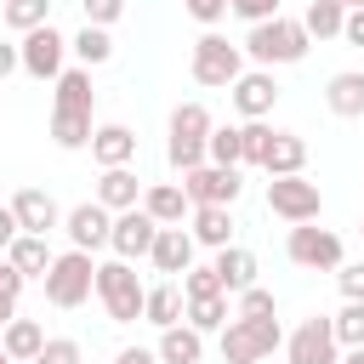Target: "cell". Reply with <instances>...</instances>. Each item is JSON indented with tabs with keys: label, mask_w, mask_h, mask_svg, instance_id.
Segmentation results:
<instances>
[{
	"label": "cell",
	"mask_w": 364,
	"mask_h": 364,
	"mask_svg": "<svg viewBox=\"0 0 364 364\" xmlns=\"http://www.w3.org/2000/svg\"><path fill=\"white\" fill-rule=\"evenodd\" d=\"M0 11H6V28H17V34H34L51 23V0H6Z\"/></svg>",
	"instance_id": "obj_33"
},
{
	"label": "cell",
	"mask_w": 364,
	"mask_h": 364,
	"mask_svg": "<svg viewBox=\"0 0 364 364\" xmlns=\"http://www.w3.org/2000/svg\"><path fill=\"white\" fill-rule=\"evenodd\" d=\"M80 11H85L91 28H114L125 17V0H80Z\"/></svg>",
	"instance_id": "obj_39"
},
{
	"label": "cell",
	"mask_w": 364,
	"mask_h": 364,
	"mask_svg": "<svg viewBox=\"0 0 364 364\" xmlns=\"http://www.w3.org/2000/svg\"><path fill=\"white\" fill-rule=\"evenodd\" d=\"M51 85H57V108L91 114V97H97V91H91V68H80V63H74V68H63Z\"/></svg>",
	"instance_id": "obj_29"
},
{
	"label": "cell",
	"mask_w": 364,
	"mask_h": 364,
	"mask_svg": "<svg viewBox=\"0 0 364 364\" xmlns=\"http://www.w3.org/2000/svg\"><path fill=\"white\" fill-rule=\"evenodd\" d=\"M336 358H341V347H336V330H330L324 313L301 318V324L284 336V364H336Z\"/></svg>",
	"instance_id": "obj_10"
},
{
	"label": "cell",
	"mask_w": 364,
	"mask_h": 364,
	"mask_svg": "<svg viewBox=\"0 0 364 364\" xmlns=\"http://www.w3.org/2000/svg\"><path fill=\"white\" fill-rule=\"evenodd\" d=\"M330 330H336V347H364V301H341Z\"/></svg>",
	"instance_id": "obj_35"
},
{
	"label": "cell",
	"mask_w": 364,
	"mask_h": 364,
	"mask_svg": "<svg viewBox=\"0 0 364 364\" xmlns=\"http://www.w3.org/2000/svg\"><path fill=\"white\" fill-rule=\"evenodd\" d=\"M205 159H210V165H233V171H239V159H245L239 125H216V131H210V142H205Z\"/></svg>",
	"instance_id": "obj_34"
},
{
	"label": "cell",
	"mask_w": 364,
	"mask_h": 364,
	"mask_svg": "<svg viewBox=\"0 0 364 364\" xmlns=\"http://www.w3.org/2000/svg\"><path fill=\"white\" fill-rule=\"evenodd\" d=\"M210 273H216L222 296H239V290H250V284H256V256H250L245 245H228V250H216Z\"/></svg>",
	"instance_id": "obj_22"
},
{
	"label": "cell",
	"mask_w": 364,
	"mask_h": 364,
	"mask_svg": "<svg viewBox=\"0 0 364 364\" xmlns=\"http://www.w3.org/2000/svg\"><path fill=\"white\" fill-rule=\"evenodd\" d=\"M307 46H313V40H307L301 17H284V11H279V17L256 23V28L245 34V46H239V51H245L256 68H284V63H301V57H307Z\"/></svg>",
	"instance_id": "obj_1"
},
{
	"label": "cell",
	"mask_w": 364,
	"mask_h": 364,
	"mask_svg": "<svg viewBox=\"0 0 364 364\" xmlns=\"http://www.w3.org/2000/svg\"><path fill=\"white\" fill-rule=\"evenodd\" d=\"M284 256L307 273H336L341 267V239L330 228H313V222H296L290 239H284Z\"/></svg>",
	"instance_id": "obj_8"
},
{
	"label": "cell",
	"mask_w": 364,
	"mask_h": 364,
	"mask_svg": "<svg viewBox=\"0 0 364 364\" xmlns=\"http://www.w3.org/2000/svg\"><path fill=\"white\" fill-rule=\"evenodd\" d=\"M142 296H148V284L136 279V267L131 262H97V301L108 307V318L114 324H136L142 318Z\"/></svg>",
	"instance_id": "obj_4"
},
{
	"label": "cell",
	"mask_w": 364,
	"mask_h": 364,
	"mask_svg": "<svg viewBox=\"0 0 364 364\" xmlns=\"http://www.w3.org/2000/svg\"><path fill=\"white\" fill-rule=\"evenodd\" d=\"M336 284H341L347 301H364V262H341L336 267Z\"/></svg>",
	"instance_id": "obj_42"
},
{
	"label": "cell",
	"mask_w": 364,
	"mask_h": 364,
	"mask_svg": "<svg viewBox=\"0 0 364 364\" xmlns=\"http://www.w3.org/2000/svg\"><path fill=\"white\" fill-rule=\"evenodd\" d=\"M63 233H68V250L97 256V250L108 245V233H114V210H102L97 199H85V205H74V210L63 216Z\"/></svg>",
	"instance_id": "obj_12"
},
{
	"label": "cell",
	"mask_w": 364,
	"mask_h": 364,
	"mask_svg": "<svg viewBox=\"0 0 364 364\" xmlns=\"http://www.w3.org/2000/svg\"><path fill=\"white\" fill-rule=\"evenodd\" d=\"M46 301L51 307H85L91 296H97V262L85 256V250H57L51 256V267H46Z\"/></svg>",
	"instance_id": "obj_3"
},
{
	"label": "cell",
	"mask_w": 364,
	"mask_h": 364,
	"mask_svg": "<svg viewBox=\"0 0 364 364\" xmlns=\"http://www.w3.org/2000/svg\"><path fill=\"white\" fill-rule=\"evenodd\" d=\"M358 228H364V222H358Z\"/></svg>",
	"instance_id": "obj_54"
},
{
	"label": "cell",
	"mask_w": 364,
	"mask_h": 364,
	"mask_svg": "<svg viewBox=\"0 0 364 364\" xmlns=\"http://www.w3.org/2000/svg\"><path fill=\"white\" fill-rule=\"evenodd\" d=\"M233 318H273V290H262V284L239 290L233 296Z\"/></svg>",
	"instance_id": "obj_37"
},
{
	"label": "cell",
	"mask_w": 364,
	"mask_h": 364,
	"mask_svg": "<svg viewBox=\"0 0 364 364\" xmlns=\"http://www.w3.org/2000/svg\"><path fill=\"white\" fill-rule=\"evenodd\" d=\"M114 364H159V358H154V347H119Z\"/></svg>",
	"instance_id": "obj_46"
},
{
	"label": "cell",
	"mask_w": 364,
	"mask_h": 364,
	"mask_svg": "<svg viewBox=\"0 0 364 364\" xmlns=\"http://www.w3.org/2000/svg\"><path fill=\"white\" fill-rule=\"evenodd\" d=\"M193 250H199V245H193V233H188V228H159V233H154L148 262H154L159 273H171V279H176V273H188V267H193Z\"/></svg>",
	"instance_id": "obj_18"
},
{
	"label": "cell",
	"mask_w": 364,
	"mask_h": 364,
	"mask_svg": "<svg viewBox=\"0 0 364 364\" xmlns=\"http://www.w3.org/2000/svg\"><path fill=\"white\" fill-rule=\"evenodd\" d=\"M233 318V307H228V296H193L188 307H182V324L188 330H199V336H210V330H222Z\"/></svg>",
	"instance_id": "obj_30"
},
{
	"label": "cell",
	"mask_w": 364,
	"mask_h": 364,
	"mask_svg": "<svg viewBox=\"0 0 364 364\" xmlns=\"http://www.w3.org/2000/svg\"><path fill=\"white\" fill-rule=\"evenodd\" d=\"M182 307H188V296H182V284H176V279H165V284H148V296H142V318H148L154 330H171V324H182Z\"/></svg>",
	"instance_id": "obj_23"
},
{
	"label": "cell",
	"mask_w": 364,
	"mask_h": 364,
	"mask_svg": "<svg viewBox=\"0 0 364 364\" xmlns=\"http://www.w3.org/2000/svg\"><path fill=\"white\" fill-rule=\"evenodd\" d=\"M341 17H347V6H336V0H307L301 28H307V40H341Z\"/></svg>",
	"instance_id": "obj_31"
},
{
	"label": "cell",
	"mask_w": 364,
	"mask_h": 364,
	"mask_svg": "<svg viewBox=\"0 0 364 364\" xmlns=\"http://www.w3.org/2000/svg\"><path fill=\"white\" fill-rule=\"evenodd\" d=\"M142 210H148L159 228H182L193 205H188L182 182H148V188H142Z\"/></svg>",
	"instance_id": "obj_19"
},
{
	"label": "cell",
	"mask_w": 364,
	"mask_h": 364,
	"mask_svg": "<svg viewBox=\"0 0 364 364\" xmlns=\"http://www.w3.org/2000/svg\"><path fill=\"white\" fill-rule=\"evenodd\" d=\"M11 318H17V301H11V296H0V330H6Z\"/></svg>",
	"instance_id": "obj_49"
},
{
	"label": "cell",
	"mask_w": 364,
	"mask_h": 364,
	"mask_svg": "<svg viewBox=\"0 0 364 364\" xmlns=\"http://www.w3.org/2000/svg\"><path fill=\"white\" fill-rule=\"evenodd\" d=\"M188 233H193V245H205V250H228L233 245V205H193L188 210Z\"/></svg>",
	"instance_id": "obj_17"
},
{
	"label": "cell",
	"mask_w": 364,
	"mask_h": 364,
	"mask_svg": "<svg viewBox=\"0 0 364 364\" xmlns=\"http://www.w3.org/2000/svg\"><path fill=\"white\" fill-rule=\"evenodd\" d=\"M6 74H17V46H11V40H0V80H6Z\"/></svg>",
	"instance_id": "obj_48"
},
{
	"label": "cell",
	"mask_w": 364,
	"mask_h": 364,
	"mask_svg": "<svg viewBox=\"0 0 364 364\" xmlns=\"http://www.w3.org/2000/svg\"><path fill=\"white\" fill-rule=\"evenodd\" d=\"M301 165H307V142L296 131H273V142L262 154V171L267 176H301Z\"/></svg>",
	"instance_id": "obj_24"
},
{
	"label": "cell",
	"mask_w": 364,
	"mask_h": 364,
	"mask_svg": "<svg viewBox=\"0 0 364 364\" xmlns=\"http://www.w3.org/2000/svg\"><path fill=\"white\" fill-rule=\"evenodd\" d=\"M0 364H11V358H6V347H0Z\"/></svg>",
	"instance_id": "obj_51"
},
{
	"label": "cell",
	"mask_w": 364,
	"mask_h": 364,
	"mask_svg": "<svg viewBox=\"0 0 364 364\" xmlns=\"http://www.w3.org/2000/svg\"><path fill=\"white\" fill-rule=\"evenodd\" d=\"M11 216H17V233H51V228H63V210H57V199L46 193V188H17L11 193Z\"/></svg>",
	"instance_id": "obj_15"
},
{
	"label": "cell",
	"mask_w": 364,
	"mask_h": 364,
	"mask_svg": "<svg viewBox=\"0 0 364 364\" xmlns=\"http://www.w3.org/2000/svg\"><path fill=\"white\" fill-rule=\"evenodd\" d=\"M262 364H273V358H262Z\"/></svg>",
	"instance_id": "obj_52"
},
{
	"label": "cell",
	"mask_w": 364,
	"mask_h": 364,
	"mask_svg": "<svg viewBox=\"0 0 364 364\" xmlns=\"http://www.w3.org/2000/svg\"><path fill=\"white\" fill-rule=\"evenodd\" d=\"M336 364H364V347H347V353H341Z\"/></svg>",
	"instance_id": "obj_50"
},
{
	"label": "cell",
	"mask_w": 364,
	"mask_h": 364,
	"mask_svg": "<svg viewBox=\"0 0 364 364\" xmlns=\"http://www.w3.org/2000/svg\"><path fill=\"white\" fill-rule=\"evenodd\" d=\"M23 284H28V279H23V273L0 256V296H11V301H17V296H23Z\"/></svg>",
	"instance_id": "obj_45"
},
{
	"label": "cell",
	"mask_w": 364,
	"mask_h": 364,
	"mask_svg": "<svg viewBox=\"0 0 364 364\" xmlns=\"http://www.w3.org/2000/svg\"><path fill=\"white\" fill-rule=\"evenodd\" d=\"M0 347H6L11 364H34L40 347H46V324H40V318H11V324L0 330Z\"/></svg>",
	"instance_id": "obj_25"
},
{
	"label": "cell",
	"mask_w": 364,
	"mask_h": 364,
	"mask_svg": "<svg viewBox=\"0 0 364 364\" xmlns=\"http://www.w3.org/2000/svg\"><path fill=\"white\" fill-rule=\"evenodd\" d=\"M284 347L279 318H228L222 324V364H262Z\"/></svg>",
	"instance_id": "obj_5"
},
{
	"label": "cell",
	"mask_w": 364,
	"mask_h": 364,
	"mask_svg": "<svg viewBox=\"0 0 364 364\" xmlns=\"http://www.w3.org/2000/svg\"><path fill=\"white\" fill-rule=\"evenodd\" d=\"M210 131H216V119H210L205 102H176V108H171V131H165V159H171V171H182V176L199 171Z\"/></svg>",
	"instance_id": "obj_2"
},
{
	"label": "cell",
	"mask_w": 364,
	"mask_h": 364,
	"mask_svg": "<svg viewBox=\"0 0 364 364\" xmlns=\"http://www.w3.org/2000/svg\"><path fill=\"white\" fill-rule=\"evenodd\" d=\"M91 159H97L102 171H114V165H136V131L119 125V119L97 125V131H91Z\"/></svg>",
	"instance_id": "obj_16"
},
{
	"label": "cell",
	"mask_w": 364,
	"mask_h": 364,
	"mask_svg": "<svg viewBox=\"0 0 364 364\" xmlns=\"http://www.w3.org/2000/svg\"><path fill=\"white\" fill-rule=\"evenodd\" d=\"M341 40H347V46H358V51H364V6H353V11H347V17H341Z\"/></svg>",
	"instance_id": "obj_44"
},
{
	"label": "cell",
	"mask_w": 364,
	"mask_h": 364,
	"mask_svg": "<svg viewBox=\"0 0 364 364\" xmlns=\"http://www.w3.org/2000/svg\"><path fill=\"white\" fill-rule=\"evenodd\" d=\"M324 108L336 119H364V68H341L324 85Z\"/></svg>",
	"instance_id": "obj_20"
},
{
	"label": "cell",
	"mask_w": 364,
	"mask_h": 364,
	"mask_svg": "<svg viewBox=\"0 0 364 364\" xmlns=\"http://www.w3.org/2000/svg\"><path fill=\"white\" fill-rule=\"evenodd\" d=\"M63 57H68V34L63 28H34V34H23V46H17V68L28 74V80H57L63 74Z\"/></svg>",
	"instance_id": "obj_9"
},
{
	"label": "cell",
	"mask_w": 364,
	"mask_h": 364,
	"mask_svg": "<svg viewBox=\"0 0 364 364\" xmlns=\"http://www.w3.org/2000/svg\"><path fill=\"white\" fill-rule=\"evenodd\" d=\"M228 97H233L239 119H267L273 102H279V80H273V68H245V74L228 85Z\"/></svg>",
	"instance_id": "obj_14"
},
{
	"label": "cell",
	"mask_w": 364,
	"mask_h": 364,
	"mask_svg": "<svg viewBox=\"0 0 364 364\" xmlns=\"http://www.w3.org/2000/svg\"><path fill=\"white\" fill-rule=\"evenodd\" d=\"M91 114H74V108H51V142L63 148V154H80V148H91Z\"/></svg>",
	"instance_id": "obj_28"
},
{
	"label": "cell",
	"mask_w": 364,
	"mask_h": 364,
	"mask_svg": "<svg viewBox=\"0 0 364 364\" xmlns=\"http://www.w3.org/2000/svg\"><path fill=\"white\" fill-rule=\"evenodd\" d=\"M228 11H233V17H245V23L256 28V23L279 17V0H228Z\"/></svg>",
	"instance_id": "obj_41"
},
{
	"label": "cell",
	"mask_w": 364,
	"mask_h": 364,
	"mask_svg": "<svg viewBox=\"0 0 364 364\" xmlns=\"http://www.w3.org/2000/svg\"><path fill=\"white\" fill-rule=\"evenodd\" d=\"M11 239H17V216H11V205H0V256L11 250Z\"/></svg>",
	"instance_id": "obj_47"
},
{
	"label": "cell",
	"mask_w": 364,
	"mask_h": 364,
	"mask_svg": "<svg viewBox=\"0 0 364 364\" xmlns=\"http://www.w3.org/2000/svg\"><path fill=\"white\" fill-rule=\"evenodd\" d=\"M188 74L193 85H210V91H228L239 74H245V51L222 34H199L193 40V57H188Z\"/></svg>",
	"instance_id": "obj_6"
},
{
	"label": "cell",
	"mask_w": 364,
	"mask_h": 364,
	"mask_svg": "<svg viewBox=\"0 0 364 364\" xmlns=\"http://www.w3.org/2000/svg\"><path fill=\"white\" fill-rule=\"evenodd\" d=\"M68 51L80 57V68H102V63L114 57V34H108V28H91V23H85V28H80V34L68 40Z\"/></svg>",
	"instance_id": "obj_32"
},
{
	"label": "cell",
	"mask_w": 364,
	"mask_h": 364,
	"mask_svg": "<svg viewBox=\"0 0 364 364\" xmlns=\"http://www.w3.org/2000/svg\"><path fill=\"white\" fill-rule=\"evenodd\" d=\"M0 6H6V0H0Z\"/></svg>",
	"instance_id": "obj_53"
},
{
	"label": "cell",
	"mask_w": 364,
	"mask_h": 364,
	"mask_svg": "<svg viewBox=\"0 0 364 364\" xmlns=\"http://www.w3.org/2000/svg\"><path fill=\"white\" fill-rule=\"evenodd\" d=\"M182 296H188V301H193V296H222V284H216V273H210V267H199V262H193V267L182 273Z\"/></svg>",
	"instance_id": "obj_40"
},
{
	"label": "cell",
	"mask_w": 364,
	"mask_h": 364,
	"mask_svg": "<svg viewBox=\"0 0 364 364\" xmlns=\"http://www.w3.org/2000/svg\"><path fill=\"white\" fill-rule=\"evenodd\" d=\"M267 210L279 216V222H318V210H324V193H318V182H307V176H267Z\"/></svg>",
	"instance_id": "obj_7"
},
{
	"label": "cell",
	"mask_w": 364,
	"mask_h": 364,
	"mask_svg": "<svg viewBox=\"0 0 364 364\" xmlns=\"http://www.w3.org/2000/svg\"><path fill=\"white\" fill-rule=\"evenodd\" d=\"M34 364H85V347L74 336H46V347H40Z\"/></svg>",
	"instance_id": "obj_38"
},
{
	"label": "cell",
	"mask_w": 364,
	"mask_h": 364,
	"mask_svg": "<svg viewBox=\"0 0 364 364\" xmlns=\"http://www.w3.org/2000/svg\"><path fill=\"white\" fill-rule=\"evenodd\" d=\"M182 11H188L193 23H205V28H210V23H222V17H228V0H182Z\"/></svg>",
	"instance_id": "obj_43"
},
{
	"label": "cell",
	"mask_w": 364,
	"mask_h": 364,
	"mask_svg": "<svg viewBox=\"0 0 364 364\" xmlns=\"http://www.w3.org/2000/svg\"><path fill=\"white\" fill-rule=\"evenodd\" d=\"M182 193H188V205H233L239 193H245V176L233 171V165H199V171H188L182 176Z\"/></svg>",
	"instance_id": "obj_11"
},
{
	"label": "cell",
	"mask_w": 364,
	"mask_h": 364,
	"mask_svg": "<svg viewBox=\"0 0 364 364\" xmlns=\"http://www.w3.org/2000/svg\"><path fill=\"white\" fill-rule=\"evenodd\" d=\"M239 142H245V159H239V165H256V171H262V154H267V142H273V125H267V119H245V125H239Z\"/></svg>",
	"instance_id": "obj_36"
},
{
	"label": "cell",
	"mask_w": 364,
	"mask_h": 364,
	"mask_svg": "<svg viewBox=\"0 0 364 364\" xmlns=\"http://www.w3.org/2000/svg\"><path fill=\"white\" fill-rule=\"evenodd\" d=\"M154 233H159V222L142 210V205H131V210H119L114 216V233H108V250L119 256V262H142L148 250H154Z\"/></svg>",
	"instance_id": "obj_13"
},
{
	"label": "cell",
	"mask_w": 364,
	"mask_h": 364,
	"mask_svg": "<svg viewBox=\"0 0 364 364\" xmlns=\"http://www.w3.org/2000/svg\"><path fill=\"white\" fill-rule=\"evenodd\" d=\"M97 205L102 210H131V205H142V182H136V171L131 165H114V171H102L97 176Z\"/></svg>",
	"instance_id": "obj_21"
},
{
	"label": "cell",
	"mask_w": 364,
	"mask_h": 364,
	"mask_svg": "<svg viewBox=\"0 0 364 364\" xmlns=\"http://www.w3.org/2000/svg\"><path fill=\"white\" fill-rule=\"evenodd\" d=\"M51 256H57V250H51V245H46L40 233H17V239H11V250H6V262H11V267H17L23 279H46Z\"/></svg>",
	"instance_id": "obj_27"
},
{
	"label": "cell",
	"mask_w": 364,
	"mask_h": 364,
	"mask_svg": "<svg viewBox=\"0 0 364 364\" xmlns=\"http://www.w3.org/2000/svg\"><path fill=\"white\" fill-rule=\"evenodd\" d=\"M154 358H159V364H199V358H205V336L188 330V324H171V330H159Z\"/></svg>",
	"instance_id": "obj_26"
}]
</instances>
